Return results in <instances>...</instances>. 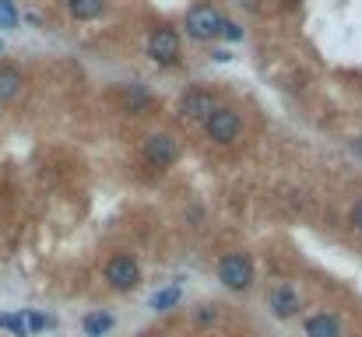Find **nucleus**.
<instances>
[{
    "label": "nucleus",
    "instance_id": "nucleus-1",
    "mask_svg": "<svg viewBox=\"0 0 362 337\" xmlns=\"http://www.w3.org/2000/svg\"><path fill=\"white\" fill-rule=\"evenodd\" d=\"M204 134H208L215 144H236L239 134H243V116H239L232 106H218V109L204 120Z\"/></svg>",
    "mask_w": 362,
    "mask_h": 337
},
{
    "label": "nucleus",
    "instance_id": "nucleus-2",
    "mask_svg": "<svg viewBox=\"0 0 362 337\" xmlns=\"http://www.w3.org/2000/svg\"><path fill=\"white\" fill-rule=\"evenodd\" d=\"M218 281L229 291H246L253 284V260L246 253H225L218 260Z\"/></svg>",
    "mask_w": 362,
    "mask_h": 337
},
{
    "label": "nucleus",
    "instance_id": "nucleus-3",
    "mask_svg": "<svg viewBox=\"0 0 362 337\" xmlns=\"http://www.w3.org/2000/svg\"><path fill=\"white\" fill-rule=\"evenodd\" d=\"M102 274H106V284H109L113 291H134V288L141 284V263H138L134 256H127V253L109 256Z\"/></svg>",
    "mask_w": 362,
    "mask_h": 337
},
{
    "label": "nucleus",
    "instance_id": "nucleus-4",
    "mask_svg": "<svg viewBox=\"0 0 362 337\" xmlns=\"http://www.w3.org/2000/svg\"><path fill=\"white\" fill-rule=\"evenodd\" d=\"M222 25H225V18H222L211 4H197V8L187 11V36H194V39H201V43L218 39V36H222Z\"/></svg>",
    "mask_w": 362,
    "mask_h": 337
},
{
    "label": "nucleus",
    "instance_id": "nucleus-5",
    "mask_svg": "<svg viewBox=\"0 0 362 337\" xmlns=\"http://www.w3.org/2000/svg\"><path fill=\"white\" fill-rule=\"evenodd\" d=\"M176 109H180L183 120H190V123H204V120L218 109V95L208 92V88H187V92L180 95Z\"/></svg>",
    "mask_w": 362,
    "mask_h": 337
},
{
    "label": "nucleus",
    "instance_id": "nucleus-6",
    "mask_svg": "<svg viewBox=\"0 0 362 337\" xmlns=\"http://www.w3.org/2000/svg\"><path fill=\"white\" fill-rule=\"evenodd\" d=\"M145 158L155 169H169L180 158V141L173 134H148L145 137Z\"/></svg>",
    "mask_w": 362,
    "mask_h": 337
},
{
    "label": "nucleus",
    "instance_id": "nucleus-7",
    "mask_svg": "<svg viewBox=\"0 0 362 337\" xmlns=\"http://www.w3.org/2000/svg\"><path fill=\"white\" fill-rule=\"evenodd\" d=\"M148 57L155 64H162V67L176 64L180 60V36H176V29H155L152 39H148Z\"/></svg>",
    "mask_w": 362,
    "mask_h": 337
},
{
    "label": "nucleus",
    "instance_id": "nucleus-8",
    "mask_svg": "<svg viewBox=\"0 0 362 337\" xmlns=\"http://www.w3.org/2000/svg\"><path fill=\"white\" fill-rule=\"evenodd\" d=\"M267 305H271V312H274L278 319H292V316L299 312V291H295L292 284H274V288L267 291Z\"/></svg>",
    "mask_w": 362,
    "mask_h": 337
},
{
    "label": "nucleus",
    "instance_id": "nucleus-9",
    "mask_svg": "<svg viewBox=\"0 0 362 337\" xmlns=\"http://www.w3.org/2000/svg\"><path fill=\"white\" fill-rule=\"evenodd\" d=\"M22 92V71L15 64H0V102H15Z\"/></svg>",
    "mask_w": 362,
    "mask_h": 337
},
{
    "label": "nucleus",
    "instance_id": "nucleus-10",
    "mask_svg": "<svg viewBox=\"0 0 362 337\" xmlns=\"http://www.w3.org/2000/svg\"><path fill=\"white\" fill-rule=\"evenodd\" d=\"M67 11L74 22H95L106 11V0H67Z\"/></svg>",
    "mask_w": 362,
    "mask_h": 337
},
{
    "label": "nucleus",
    "instance_id": "nucleus-11",
    "mask_svg": "<svg viewBox=\"0 0 362 337\" xmlns=\"http://www.w3.org/2000/svg\"><path fill=\"white\" fill-rule=\"evenodd\" d=\"M306 337H341V326L334 316L320 312V316H309L306 319Z\"/></svg>",
    "mask_w": 362,
    "mask_h": 337
},
{
    "label": "nucleus",
    "instance_id": "nucleus-12",
    "mask_svg": "<svg viewBox=\"0 0 362 337\" xmlns=\"http://www.w3.org/2000/svg\"><path fill=\"white\" fill-rule=\"evenodd\" d=\"M173 305H180V288H176V284L159 288V291L152 295V309H155V312H169Z\"/></svg>",
    "mask_w": 362,
    "mask_h": 337
},
{
    "label": "nucleus",
    "instance_id": "nucleus-13",
    "mask_svg": "<svg viewBox=\"0 0 362 337\" xmlns=\"http://www.w3.org/2000/svg\"><path fill=\"white\" fill-rule=\"evenodd\" d=\"M109 326H113V316H109V312H92V316H85V330H88L92 337H102Z\"/></svg>",
    "mask_w": 362,
    "mask_h": 337
},
{
    "label": "nucleus",
    "instance_id": "nucleus-14",
    "mask_svg": "<svg viewBox=\"0 0 362 337\" xmlns=\"http://www.w3.org/2000/svg\"><path fill=\"white\" fill-rule=\"evenodd\" d=\"M0 29H18V11H15V4L11 0H0Z\"/></svg>",
    "mask_w": 362,
    "mask_h": 337
},
{
    "label": "nucleus",
    "instance_id": "nucleus-15",
    "mask_svg": "<svg viewBox=\"0 0 362 337\" xmlns=\"http://www.w3.org/2000/svg\"><path fill=\"white\" fill-rule=\"evenodd\" d=\"M194 323H201V326H211V323H218V305H211V302L197 305V309H194Z\"/></svg>",
    "mask_w": 362,
    "mask_h": 337
},
{
    "label": "nucleus",
    "instance_id": "nucleus-16",
    "mask_svg": "<svg viewBox=\"0 0 362 337\" xmlns=\"http://www.w3.org/2000/svg\"><path fill=\"white\" fill-rule=\"evenodd\" d=\"M0 326H8V330H15L18 337H25L29 330H25V323L18 319V316H0Z\"/></svg>",
    "mask_w": 362,
    "mask_h": 337
},
{
    "label": "nucleus",
    "instance_id": "nucleus-17",
    "mask_svg": "<svg viewBox=\"0 0 362 337\" xmlns=\"http://www.w3.org/2000/svg\"><path fill=\"white\" fill-rule=\"evenodd\" d=\"M222 36H225L229 43H239V39H243V29L232 25V22H225V25H222Z\"/></svg>",
    "mask_w": 362,
    "mask_h": 337
},
{
    "label": "nucleus",
    "instance_id": "nucleus-18",
    "mask_svg": "<svg viewBox=\"0 0 362 337\" xmlns=\"http://www.w3.org/2000/svg\"><path fill=\"white\" fill-rule=\"evenodd\" d=\"M348 221H351V228H358V232H362V200H355V204H351Z\"/></svg>",
    "mask_w": 362,
    "mask_h": 337
},
{
    "label": "nucleus",
    "instance_id": "nucleus-19",
    "mask_svg": "<svg viewBox=\"0 0 362 337\" xmlns=\"http://www.w3.org/2000/svg\"><path fill=\"white\" fill-rule=\"evenodd\" d=\"M29 326H32V330H43V326H46V319H43L39 312H32V316H29Z\"/></svg>",
    "mask_w": 362,
    "mask_h": 337
},
{
    "label": "nucleus",
    "instance_id": "nucleus-20",
    "mask_svg": "<svg viewBox=\"0 0 362 337\" xmlns=\"http://www.w3.org/2000/svg\"><path fill=\"white\" fill-rule=\"evenodd\" d=\"M285 4H295V0H285Z\"/></svg>",
    "mask_w": 362,
    "mask_h": 337
}]
</instances>
